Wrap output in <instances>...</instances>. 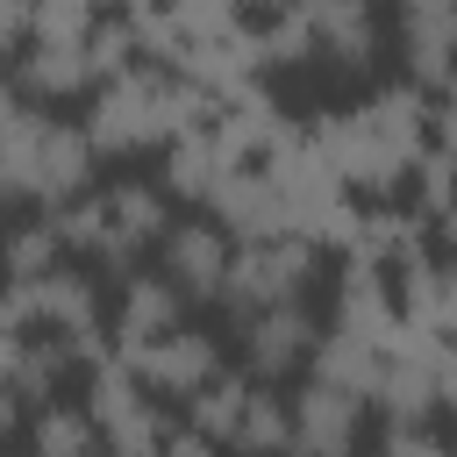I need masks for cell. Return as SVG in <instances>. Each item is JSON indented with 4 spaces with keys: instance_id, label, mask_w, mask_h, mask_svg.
<instances>
[{
    "instance_id": "cell-1",
    "label": "cell",
    "mask_w": 457,
    "mask_h": 457,
    "mask_svg": "<svg viewBox=\"0 0 457 457\" xmlns=\"http://www.w3.org/2000/svg\"><path fill=\"white\" fill-rule=\"evenodd\" d=\"M428 121H436V100L421 86H378L371 100L357 107H328L307 121V143L328 157V171L343 179V193L386 207L400 193V179H414V164L428 157Z\"/></svg>"
},
{
    "instance_id": "cell-2",
    "label": "cell",
    "mask_w": 457,
    "mask_h": 457,
    "mask_svg": "<svg viewBox=\"0 0 457 457\" xmlns=\"http://www.w3.org/2000/svg\"><path fill=\"white\" fill-rule=\"evenodd\" d=\"M214 114H221L214 93L186 86V79L164 71V64H136V71L107 79V86L93 93L86 136H93L100 157H143V150H171L179 136L214 129Z\"/></svg>"
},
{
    "instance_id": "cell-3",
    "label": "cell",
    "mask_w": 457,
    "mask_h": 457,
    "mask_svg": "<svg viewBox=\"0 0 457 457\" xmlns=\"http://www.w3.org/2000/svg\"><path fill=\"white\" fill-rule=\"evenodd\" d=\"M93 164H100V150H93L86 121H64L50 107H21V121L0 136V200L57 214L93 193Z\"/></svg>"
},
{
    "instance_id": "cell-4",
    "label": "cell",
    "mask_w": 457,
    "mask_h": 457,
    "mask_svg": "<svg viewBox=\"0 0 457 457\" xmlns=\"http://www.w3.org/2000/svg\"><path fill=\"white\" fill-rule=\"evenodd\" d=\"M321 278V250L307 236H271V243H243L236 264H228V286H221V307L243 321V314H264V307H300L307 286Z\"/></svg>"
},
{
    "instance_id": "cell-5",
    "label": "cell",
    "mask_w": 457,
    "mask_h": 457,
    "mask_svg": "<svg viewBox=\"0 0 457 457\" xmlns=\"http://www.w3.org/2000/svg\"><path fill=\"white\" fill-rule=\"evenodd\" d=\"M86 407H93V421H100L107 457H164L171 414H164V400H150V393L136 386V371H129L121 357H100V364L86 371Z\"/></svg>"
},
{
    "instance_id": "cell-6",
    "label": "cell",
    "mask_w": 457,
    "mask_h": 457,
    "mask_svg": "<svg viewBox=\"0 0 457 457\" xmlns=\"http://www.w3.org/2000/svg\"><path fill=\"white\" fill-rule=\"evenodd\" d=\"M171 236V193L157 186V179H114V186H100V264L107 271H136V257L143 250H157Z\"/></svg>"
},
{
    "instance_id": "cell-7",
    "label": "cell",
    "mask_w": 457,
    "mask_h": 457,
    "mask_svg": "<svg viewBox=\"0 0 457 457\" xmlns=\"http://www.w3.org/2000/svg\"><path fill=\"white\" fill-rule=\"evenodd\" d=\"M314 343H321V321L300 307H264V314H243L236 321V350H243V371L257 386H286L293 371L314 364Z\"/></svg>"
},
{
    "instance_id": "cell-8",
    "label": "cell",
    "mask_w": 457,
    "mask_h": 457,
    "mask_svg": "<svg viewBox=\"0 0 457 457\" xmlns=\"http://www.w3.org/2000/svg\"><path fill=\"white\" fill-rule=\"evenodd\" d=\"M129 371H136V386L150 393V400H200L228 364H221V343L207 336V328H179V336H164V343H150V350H136V357H121Z\"/></svg>"
},
{
    "instance_id": "cell-9",
    "label": "cell",
    "mask_w": 457,
    "mask_h": 457,
    "mask_svg": "<svg viewBox=\"0 0 457 457\" xmlns=\"http://www.w3.org/2000/svg\"><path fill=\"white\" fill-rule=\"evenodd\" d=\"M228 264H236V243L207 221V214H186V221H171V236L157 243V271L186 293V307L193 300H221V286H228Z\"/></svg>"
},
{
    "instance_id": "cell-10",
    "label": "cell",
    "mask_w": 457,
    "mask_h": 457,
    "mask_svg": "<svg viewBox=\"0 0 457 457\" xmlns=\"http://www.w3.org/2000/svg\"><path fill=\"white\" fill-rule=\"evenodd\" d=\"M179 328H186V293L164 271H129L114 286V328H107L114 357H136V350H150V343H164Z\"/></svg>"
},
{
    "instance_id": "cell-11",
    "label": "cell",
    "mask_w": 457,
    "mask_h": 457,
    "mask_svg": "<svg viewBox=\"0 0 457 457\" xmlns=\"http://www.w3.org/2000/svg\"><path fill=\"white\" fill-rule=\"evenodd\" d=\"M207 221L243 250V243H271V236H293V214H286V193L264 164H243L228 171V186L207 200Z\"/></svg>"
},
{
    "instance_id": "cell-12",
    "label": "cell",
    "mask_w": 457,
    "mask_h": 457,
    "mask_svg": "<svg viewBox=\"0 0 457 457\" xmlns=\"http://www.w3.org/2000/svg\"><path fill=\"white\" fill-rule=\"evenodd\" d=\"M364 414H371V400L307 378L293 393V457H357L364 450Z\"/></svg>"
},
{
    "instance_id": "cell-13",
    "label": "cell",
    "mask_w": 457,
    "mask_h": 457,
    "mask_svg": "<svg viewBox=\"0 0 457 457\" xmlns=\"http://www.w3.org/2000/svg\"><path fill=\"white\" fill-rule=\"evenodd\" d=\"M400 57H407V86L457 93V0H407L400 7Z\"/></svg>"
},
{
    "instance_id": "cell-14",
    "label": "cell",
    "mask_w": 457,
    "mask_h": 457,
    "mask_svg": "<svg viewBox=\"0 0 457 457\" xmlns=\"http://www.w3.org/2000/svg\"><path fill=\"white\" fill-rule=\"evenodd\" d=\"M393 300L400 328L457 350V257H414L407 271H393Z\"/></svg>"
},
{
    "instance_id": "cell-15",
    "label": "cell",
    "mask_w": 457,
    "mask_h": 457,
    "mask_svg": "<svg viewBox=\"0 0 457 457\" xmlns=\"http://www.w3.org/2000/svg\"><path fill=\"white\" fill-rule=\"evenodd\" d=\"M328 336H357V343H371V350H393V336H400L393 278L371 271V264H343V278H336V307H328Z\"/></svg>"
},
{
    "instance_id": "cell-16",
    "label": "cell",
    "mask_w": 457,
    "mask_h": 457,
    "mask_svg": "<svg viewBox=\"0 0 457 457\" xmlns=\"http://www.w3.org/2000/svg\"><path fill=\"white\" fill-rule=\"evenodd\" d=\"M100 64H93V43H29L14 57V93H29L36 107L50 100H79V93H100Z\"/></svg>"
},
{
    "instance_id": "cell-17",
    "label": "cell",
    "mask_w": 457,
    "mask_h": 457,
    "mask_svg": "<svg viewBox=\"0 0 457 457\" xmlns=\"http://www.w3.org/2000/svg\"><path fill=\"white\" fill-rule=\"evenodd\" d=\"M307 29H314L321 64H336V71H371L378 64V14L364 0H314Z\"/></svg>"
},
{
    "instance_id": "cell-18",
    "label": "cell",
    "mask_w": 457,
    "mask_h": 457,
    "mask_svg": "<svg viewBox=\"0 0 457 457\" xmlns=\"http://www.w3.org/2000/svg\"><path fill=\"white\" fill-rule=\"evenodd\" d=\"M228 171H243V157L214 136V129H200V136H179L171 150H164V171H157V186L171 193V200H193V207H207L221 186H228Z\"/></svg>"
},
{
    "instance_id": "cell-19",
    "label": "cell",
    "mask_w": 457,
    "mask_h": 457,
    "mask_svg": "<svg viewBox=\"0 0 457 457\" xmlns=\"http://www.w3.org/2000/svg\"><path fill=\"white\" fill-rule=\"evenodd\" d=\"M71 364H79V350L64 343V336H21L7 357H0V386L21 400V407H50L57 400V386L71 378Z\"/></svg>"
},
{
    "instance_id": "cell-20",
    "label": "cell",
    "mask_w": 457,
    "mask_h": 457,
    "mask_svg": "<svg viewBox=\"0 0 457 457\" xmlns=\"http://www.w3.org/2000/svg\"><path fill=\"white\" fill-rule=\"evenodd\" d=\"M228 450L236 457H293V400L278 386L250 378V400H243V421H236Z\"/></svg>"
},
{
    "instance_id": "cell-21",
    "label": "cell",
    "mask_w": 457,
    "mask_h": 457,
    "mask_svg": "<svg viewBox=\"0 0 457 457\" xmlns=\"http://www.w3.org/2000/svg\"><path fill=\"white\" fill-rule=\"evenodd\" d=\"M378 371H386V350H371V343H357V336H328V328H321L314 364H307L314 386H336V393H357V400L378 393Z\"/></svg>"
},
{
    "instance_id": "cell-22",
    "label": "cell",
    "mask_w": 457,
    "mask_h": 457,
    "mask_svg": "<svg viewBox=\"0 0 457 457\" xmlns=\"http://www.w3.org/2000/svg\"><path fill=\"white\" fill-rule=\"evenodd\" d=\"M100 421L79 400H50L29 414V457H100Z\"/></svg>"
},
{
    "instance_id": "cell-23",
    "label": "cell",
    "mask_w": 457,
    "mask_h": 457,
    "mask_svg": "<svg viewBox=\"0 0 457 457\" xmlns=\"http://www.w3.org/2000/svg\"><path fill=\"white\" fill-rule=\"evenodd\" d=\"M0 271H7V286H36V278L64 271V236H57V221L36 214V221L7 228V236H0Z\"/></svg>"
},
{
    "instance_id": "cell-24",
    "label": "cell",
    "mask_w": 457,
    "mask_h": 457,
    "mask_svg": "<svg viewBox=\"0 0 457 457\" xmlns=\"http://www.w3.org/2000/svg\"><path fill=\"white\" fill-rule=\"evenodd\" d=\"M243 400H250V378L221 371L200 400H186V428H193V436H207L214 450H228V436H236V421H243Z\"/></svg>"
},
{
    "instance_id": "cell-25",
    "label": "cell",
    "mask_w": 457,
    "mask_h": 457,
    "mask_svg": "<svg viewBox=\"0 0 457 457\" xmlns=\"http://www.w3.org/2000/svg\"><path fill=\"white\" fill-rule=\"evenodd\" d=\"M100 21L107 14L86 0H50V7H29V43H93Z\"/></svg>"
},
{
    "instance_id": "cell-26",
    "label": "cell",
    "mask_w": 457,
    "mask_h": 457,
    "mask_svg": "<svg viewBox=\"0 0 457 457\" xmlns=\"http://www.w3.org/2000/svg\"><path fill=\"white\" fill-rule=\"evenodd\" d=\"M50 221H57V236H64V250H86V257H93V250H100V186H93L86 200L57 207Z\"/></svg>"
},
{
    "instance_id": "cell-27",
    "label": "cell",
    "mask_w": 457,
    "mask_h": 457,
    "mask_svg": "<svg viewBox=\"0 0 457 457\" xmlns=\"http://www.w3.org/2000/svg\"><path fill=\"white\" fill-rule=\"evenodd\" d=\"M378 457H457L436 428H386L378 436Z\"/></svg>"
},
{
    "instance_id": "cell-28",
    "label": "cell",
    "mask_w": 457,
    "mask_h": 457,
    "mask_svg": "<svg viewBox=\"0 0 457 457\" xmlns=\"http://www.w3.org/2000/svg\"><path fill=\"white\" fill-rule=\"evenodd\" d=\"M29 50V7L21 0H0V64H14Z\"/></svg>"
},
{
    "instance_id": "cell-29",
    "label": "cell",
    "mask_w": 457,
    "mask_h": 457,
    "mask_svg": "<svg viewBox=\"0 0 457 457\" xmlns=\"http://www.w3.org/2000/svg\"><path fill=\"white\" fill-rule=\"evenodd\" d=\"M428 150L457 171V100H436V121H428Z\"/></svg>"
},
{
    "instance_id": "cell-30",
    "label": "cell",
    "mask_w": 457,
    "mask_h": 457,
    "mask_svg": "<svg viewBox=\"0 0 457 457\" xmlns=\"http://www.w3.org/2000/svg\"><path fill=\"white\" fill-rule=\"evenodd\" d=\"M164 457H214V443H207V436H193V428H171Z\"/></svg>"
},
{
    "instance_id": "cell-31",
    "label": "cell",
    "mask_w": 457,
    "mask_h": 457,
    "mask_svg": "<svg viewBox=\"0 0 457 457\" xmlns=\"http://www.w3.org/2000/svg\"><path fill=\"white\" fill-rule=\"evenodd\" d=\"M436 400H443V414H457V350H450L443 371H436Z\"/></svg>"
},
{
    "instance_id": "cell-32",
    "label": "cell",
    "mask_w": 457,
    "mask_h": 457,
    "mask_svg": "<svg viewBox=\"0 0 457 457\" xmlns=\"http://www.w3.org/2000/svg\"><path fill=\"white\" fill-rule=\"evenodd\" d=\"M14 121H21V93H14V79L0 71V136H7Z\"/></svg>"
},
{
    "instance_id": "cell-33",
    "label": "cell",
    "mask_w": 457,
    "mask_h": 457,
    "mask_svg": "<svg viewBox=\"0 0 457 457\" xmlns=\"http://www.w3.org/2000/svg\"><path fill=\"white\" fill-rule=\"evenodd\" d=\"M14 428H21V400H14V393H7V386H0V443H7V436H14Z\"/></svg>"
},
{
    "instance_id": "cell-34",
    "label": "cell",
    "mask_w": 457,
    "mask_h": 457,
    "mask_svg": "<svg viewBox=\"0 0 457 457\" xmlns=\"http://www.w3.org/2000/svg\"><path fill=\"white\" fill-rule=\"evenodd\" d=\"M443 100H457V93H443Z\"/></svg>"
},
{
    "instance_id": "cell-35",
    "label": "cell",
    "mask_w": 457,
    "mask_h": 457,
    "mask_svg": "<svg viewBox=\"0 0 457 457\" xmlns=\"http://www.w3.org/2000/svg\"><path fill=\"white\" fill-rule=\"evenodd\" d=\"M0 236H7V228H0Z\"/></svg>"
},
{
    "instance_id": "cell-36",
    "label": "cell",
    "mask_w": 457,
    "mask_h": 457,
    "mask_svg": "<svg viewBox=\"0 0 457 457\" xmlns=\"http://www.w3.org/2000/svg\"><path fill=\"white\" fill-rule=\"evenodd\" d=\"M450 450H457V443H450Z\"/></svg>"
}]
</instances>
